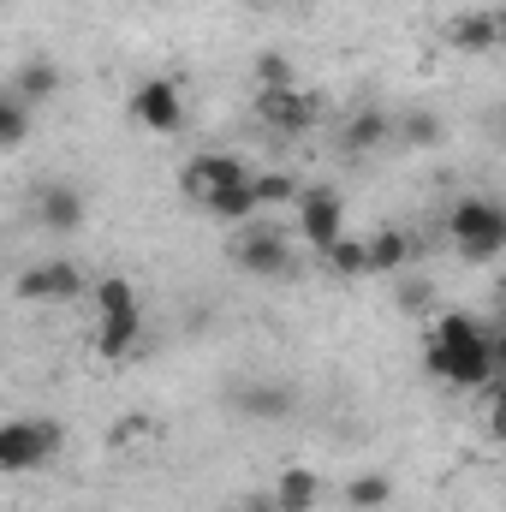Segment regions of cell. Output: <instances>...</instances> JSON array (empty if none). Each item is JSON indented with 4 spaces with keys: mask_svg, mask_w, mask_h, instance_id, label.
Instances as JSON below:
<instances>
[{
    "mask_svg": "<svg viewBox=\"0 0 506 512\" xmlns=\"http://www.w3.org/2000/svg\"><path fill=\"white\" fill-rule=\"evenodd\" d=\"M423 364H429L435 382H447V387H489L495 370H501V340L477 316L453 310V316L435 322V334L423 346Z\"/></svg>",
    "mask_w": 506,
    "mask_h": 512,
    "instance_id": "6da1fadb",
    "label": "cell"
},
{
    "mask_svg": "<svg viewBox=\"0 0 506 512\" xmlns=\"http://www.w3.org/2000/svg\"><path fill=\"white\" fill-rule=\"evenodd\" d=\"M96 358L102 364H120L137 352V340H143V304H137V286H131L126 274H108V280H96Z\"/></svg>",
    "mask_w": 506,
    "mask_h": 512,
    "instance_id": "7a4b0ae2",
    "label": "cell"
},
{
    "mask_svg": "<svg viewBox=\"0 0 506 512\" xmlns=\"http://www.w3.org/2000/svg\"><path fill=\"white\" fill-rule=\"evenodd\" d=\"M60 447H66V429L54 417H12V423H0V471L6 477L42 471Z\"/></svg>",
    "mask_w": 506,
    "mask_h": 512,
    "instance_id": "3957f363",
    "label": "cell"
},
{
    "mask_svg": "<svg viewBox=\"0 0 506 512\" xmlns=\"http://www.w3.org/2000/svg\"><path fill=\"white\" fill-rule=\"evenodd\" d=\"M447 233H453V245L471 262H489L506 245V209L495 197H459L447 209Z\"/></svg>",
    "mask_w": 506,
    "mask_h": 512,
    "instance_id": "277c9868",
    "label": "cell"
},
{
    "mask_svg": "<svg viewBox=\"0 0 506 512\" xmlns=\"http://www.w3.org/2000/svg\"><path fill=\"white\" fill-rule=\"evenodd\" d=\"M298 233L310 251H328L346 233V197L334 185H298Z\"/></svg>",
    "mask_w": 506,
    "mask_h": 512,
    "instance_id": "5b68a950",
    "label": "cell"
},
{
    "mask_svg": "<svg viewBox=\"0 0 506 512\" xmlns=\"http://www.w3.org/2000/svg\"><path fill=\"white\" fill-rule=\"evenodd\" d=\"M126 114L143 131H155V137H173V131L185 126V90H179L173 78H143V84L131 90Z\"/></svg>",
    "mask_w": 506,
    "mask_h": 512,
    "instance_id": "8992f818",
    "label": "cell"
},
{
    "mask_svg": "<svg viewBox=\"0 0 506 512\" xmlns=\"http://www.w3.org/2000/svg\"><path fill=\"white\" fill-rule=\"evenodd\" d=\"M12 292H18L24 304H72V298L84 292V268L66 262V256H48V262H30V268L12 280Z\"/></svg>",
    "mask_w": 506,
    "mask_h": 512,
    "instance_id": "52a82bcc",
    "label": "cell"
},
{
    "mask_svg": "<svg viewBox=\"0 0 506 512\" xmlns=\"http://www.w3.org/2000/svg\"><path fill=\"white\" fill-rule=\"evenodd\" d=\"M256 120L274 131V137H304V131H316V120H322V102L304 96L298 84H286V90H256Z\"/></svg>",
    "mask_w": 506,
    "mask_h": 512,
    "instance_id": "ba28073f",
    "label": "cell"
},
{
    "mask_svg": "<svg viewBox=\"0 0 506 512\" xmlns=\"http://www.w3.org/2000/svg\"><path fill=\"white\" fill-rule=\"evenodd\" d=\"M233 262L245 268V274H286L292 268V239L280 233V227H268V221H251L245 233H239V245H233Z\"/></svg>",
    "mask_w": 506,
    "mask_h": 512,
    "instance_id": "9c48e42d",
    "label": "cell"
},
{
    "mask_svg": "<svg viewBox=\"0 0 506 512\" xmlns=\"http://www.w3.org/2000/svg\"><path fill=\"white\" fill-rule=\"evenodd\" d=\"M30 209H36V221L48 227V233H78L84 227V191L78 185H66V179H48L36 197H30Z\"/></svg>",
    "mask_w": 506,
    "mask_h": 512,
    "instance_id": "30bf717a",
    "label": "cell"
},
{
    "mask_svg": "<svg viewBox=\"0 0 506 512\" xmlns=\"http://www.w3.org/2000/svg\"><path fill=\"white\" fill-rule=\"evenodd\" d=\"M239 179H251V167L239 161V155H197V161H185V173H179V185H185V197H209V191H221V185H239Z\"/></svg>",
    "mask_w": 506,
    "mask_h": 512,
    "instance_id": "8fae6325",
    "label": "cell"
},
{
    "mask_svg": "<svg viewBox=\"0 0 506 512\" xmlns=\"http://www.w3.org/2000/svg\"><path fill=\"white\" fill-rule=\"evenodd\" d=\"M316 501H322V477L310 465H286L274 477V489H268V507L274 512H316Z\"/></svg>",
    "mask_w": 506,
    "mask_h": 512,
    "instance_id": "7c38bea8",
    "label": "cell"
},
{
    "mask_svg": "<svg viewBox=\"0 0 506 512\" xmlns=\"http://www.w3.org/2000/svg\"><path fill=\"white\" fill-rule=\"evenodd\" d=\"M447 42H453L459 54H489V48L501 42V18H495V12H459V18L447 24Z\"/></svg>",
    "mask_w": 506,
    "mask_h": 512,
    "instance_id": "4fadbf2b",
    "label": "cell"
},
{
    "mask_svg": "<svg viewBox=\"0 0 506 512\" xmlns=\"http://www.w3.org/2000/svg\"><path fill=\"white\" fill-rule=\"evenodd\" d=\"M12 96L36 114L42 102H54V96H60V66H54V60H24V66H18V78H12Z\"/></svg>",
    "mask_w": 506,
    "mask_h": 512,
    "instance_id": "5bb4252c",
    "label": "cell"
},
{
    "mask_svg": "<svg viewBox=\"0 0 506 512\" xmlns=\"http://www.w3.org/2000/svg\"><path fill=\"white\" fill-rule=\"evenodd\" d=\"M411 256H417V239L399 233V227H381L376 239H364V262H370V274H399Z\"/></svg>",
    "mask_w": 506,
    "mask_h": 512,
    "instance_id": "9a60e30c",
    "label": "cell"
},
{
    "mask_svg": "<svg viewBox=\"0 0 506 512\" xmlns=\"http://www.w3.org/2000/svg\"><path fill=\"white\" fill-rule=\"evenodd\" d=\"M203 209H209L215 221H227V227H239V221H256L251 179H239V185H221V191H209V197H203Z\"/></svg>",
    "mask_w": 506,
    "mask_h": 512,
    "instance_id": "2e32d148",
    "label": "cell"
},
{
    "mask_svg": "<svg viewBox=\"0 0 506 512\" xmlns=\"http://www.w3.org/2000/svg\"><path fill=\"white\" fill-rule=\"evenodd\" d=\"M387 114H376V108H364V114H352L346 120V131H340V143H346V155H370V149H381L387 143Z\"/></svg>",
    "mask_w": 506,
    "mask_h": 512,
    "instance_id": "e0dca14e",
    "label": "cell"
},
{
    "mask_svg": "<svg viewBox=\"0 0 506 512\" xmlns=\"http://www.w3.org/2000/svg\"><path fill=\"white\" fill-rule=\"evenodd\" d=\"M316 256H322L328 274H340V280H364V274H370V262H364V239H346V233H340L328 251H316Z\"/></svg>",
    "mask_w": 506,
    "mask_h": 512,
    "instance_id": "ac0fdd59",
    "label": "cell"
},
{
    "mask_svg": "<svg viewBox=\"0 0 506 512\" xmlns=\"http://www.w3.org/2000/svg\"><path fill=\"white\" fill-rule=\"evenodd\" d=\"M251 197L256 209H286V203H298V179L292 173H251Z\"/></svg>",
    "mask_w": 506,
    "mask_h": 512,
    "instance_id": "d6986e66",
    "label": "cell"
},
{
    "mask_svg": "<svg viewBox=\"0 0 506 512\" xmlns=\"http://www.w3.org/2000/svg\"><path fill=\"white\" fill-rule=\"evenodd\" d=\"M346 501H352L358 512H381L387 501H393V483H387L381 471H370V477H352V483H346Z\"/></svg>",
    "mask_w": 506,
    "mask_h": 512,
    "instance_id": "ffe728a7",
    "label": "cell"
},
{
    "mask_svg": "<svg viewBox=\"0 0 506 512\" xmlns=\"http://www.w3.org/2000/svg\"><path fill=\"white\" fill-rule=\"evenodd\" d=\"M30 120H36V114L6 90V96H0V149H18V143L30 137Z\"/></svg>",
    "mask_w": 506,
    "mask_h": 512,
    "instance_id": "44dd1931",
    "label": "cell"
},
{
    "mask_svg": "<svg viewBox=\"0 0 506 512\" xmlns=\"http://www.w3.org/2000/svg\"><path fill=\"white\" fill-rule=\"evenodd\" d=\"M251 417H286L292 411V399H286V387H251L245 399H239Z\"/></svg>",
    "mask_w": 506,
    "mask_h": 512,
    "instance_id": "7402d4cb",
    "label": "cell"
},
{
    "mask_svg": "<svg viewBox=\"0 0 506 512\" xmlns=\"http://www.w3.org/2000/svg\"><path fill=\"white\" fill-rule=\"evenodd\" d=\"M292 84V60L286 54H256V90H286Z\"/></svg>",
    "mask_w": 506,
    "mask_h": 512,
    "instance_id": "603a6c76",
    "label": "cell"
},
{
    "mask_svg": "<svg viewBox=\"0 0 506 512\" xmlns=\"http://www.w3.org/2000/svg\"><path fill=\"white\" fill-rule=\"evenodd\" d=\"M399 137H405L411 149H429V143H441V120L417 108V114H405V126H399Z\"/></svg>",
    "mask_w": 506,
    "mask_h": 512,
    "instance_id": "cb8c5ba5",
    "label": "cell"
},
{
    "mask_svg": "<svg viewBox=\"0 0 506 512\" xmlns=\"http://www.w3.org/2000/svg\"><path fill=\"white\" fill-rule=\"evenodd\" d=\"M233 512H274L268 501H251V507H233Z\"/></svg>",
    "mask_w": 506,
    "mask_h": 512,
    "instance_id": "d4e9b609",
    "label": "cell"
}]
</instances>
